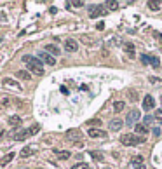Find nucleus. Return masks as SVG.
Here are the masks:
<instances>
[{"instance_id": "26", "label": "nucleus", "mask_w": 162, "mask_h": 169, "mask_svg": "<svg viewBox=\"0 0 162 169\" xmlns=\"http://www.w3.org/2000/svg\"><path fill=\"white\" fill-rule=\"evenodd\" d=\"M72 169H89V164L87 162H77L72 166Z\"/></svg>"}, {"instance_id": "7", "label": "nucleus", "mask_w": 162, "mask_h": 169, "mask_svg": "<svg viewBox=\"0 0 162 169\" xmlns=\"http://www.w3.org/2000/svg\"><path fill=\"white\" fill-rule=\"evenodd\" d=\"M124 120H120V119H112L110 120V124H108V127L112 129V131H120L122 127H124Z\"/></svg>"}, {"instance_id": "4", "label": "nucleus", "mask_w": 162, "mask_h": 169, "mask_svg": "<svg viewBox=\"0 0 162 169\" xmlns=\"http://www.w3.org/2000/svg\"><path fill=\"white\" fill-rule=\"evenodd\" d=\"M38 58H40L42 63H45V65H49V66H54V65H56V58L51 56V54L45 52V51H40V52H38Z\"/></svg>"}, {"instance_id": "31", "label": "nucleus", "mask_w": 162, "mask_h": 169, "mask_svg": "<svg viewBox=\"0 0 162 169\" xmlns=\"http://www.w3.org/2000/svg\"><path fill=\"white\" fill-rule=\"evenodd\" d=\"M87 124H89V127L91 126H98V127H99V126H101V120H99V119H92V120H89Z\"/></svg>"}, {"instance_id": "22", "label": "nucleus", "mask_w": 162, "mask_h": 169, "mask_svg": "<svg viewBox=\"0 0 162 169\" xmlns=\"http://www.w3.org/2000/svg\"><path fill=\"white\" fill-rule=\"evenodd\" d=\"M0 106H2V108H7V106H11V98H7V96H2V98H0Z\"/></svg>"}, {"instance_id": "3", "label": "nucleus", "mask_w": 162, "mask_h": 169, "mask_svg": "<svg viewBox=\"0 0 162 169\" xmlns=\"http://www.w3.org/2000/svg\"><path fill=\"white\" fill-rule=\"evenodd\" d=\"M2 86L4 87H7V89H12V91H18V93H21V84L19 82H16V80H12V78H4L2 80Z\"/></svg>"}, {"instance_id": "16", "label": "nucleus", "mask_w": 162, "mask_h": 169, "mask_svg": "<svg viewBox=\"0 0 162 169\" xmlns=\"http://www.w3.org/2000/svg\"><path fill=\"white\" fill-rule=\"evenodd\" d=\"M146 7H148L150 11H159V9H161V2L150 0V2H146Z\"/></svg>"}, {"instance_id": "23", "label": "nucleus", "mask_w": 162, "mask_h": 169, "mask_svg": "<svg viewBox=\"0 0 162 169\" xmlns=\"http://www.w3.org/2000/svg\"><path fill=\"white\" fill-rule=\"evenodd\" d=\"M105 5H107L110 11H117V9H119V2H115V0H108Z\"/></svg>"}, {"instance_id": "18", "label": "nucleus", "mask_w": 162, "mask_h": 169, "mask_svg": "<svg viewBox=\"0 0 162 169\" xmlns=\"http://www.w3.org/2000/svg\"><path fill=\"white\" fill-rule=\"evenodd\" d=\"M7 122H9V126H19V124H21V117H18V115H11Z\"/></svg>"}, {"instance_id": "30", "label": "nucleus", "mask_w": 162, "mask_h": 169, "mask_svg": "<svg viewBox=\"0 0 162 169\" xmlns=\"http://www.w3.org/2000/svg\"><path fill=\"white\" fill-rule=\"evenodd\" d=\"M38 129H40V126H38V124H35V126H32V127L28 129V131H30V136H33L35 132H38Z\"/></svg>"}, {"instance_id": "33", "label": "nucleus", "mask_w": 162, "mask_h": 169, "mask_svg": "<svg viewBox=\"0 0 162 169\" xmlns=\"http://www.w3.org/2000/svg\"><path fill=\"white\" fill-rule=\"evenodd\" d=\"M152 132H153V136H161V134H162V131L159 129V127H153V129H152Z\"/></svg>"}, {"instance_id": "12", "label": "nucleus", "mask_w": 162, "mask_h": 169, "mask_svg": "<svg viewBox=\"0 0 162 169\" xmlns=\"http://www.w3.org/2000/svg\"><path fill=\"white\" fill-rule=\"evenodd\" d=\"M101 14H103V7H101V5H94V7L89 11L91 18H98V16H101Z\"/></svg>"}, {"instance_id": "29", "label": "nucleus", "mask_w": 162, "mask_h": 169, "mask_svg": "<svg viewBox=\"0 0 162 169\" xmlns=\"http://www.w3.org/2000/svg\"><path fill=\"white\" fill-rule=\"evenodd\" d=\"M127 98H129L131 101H136V99H138V93H136V91H129V93H127Z\"/></svg>"}, {"instance_id": "27", "label": "nucleus", "mask_w": 162, "mask_h": 169, "mask_svg": "<svg viewBox=\"0 0 162 169\" xmlns=\"http://www.w3.org/2000/svg\"><path fill=\"white\" fill-rule=\"evenodd\" d=\"M124 49H126V52L129 56H134V45H132V44H126Z\"/></svg>"}, {"instance_id": "5", "label": "nucleus", "mask_w": 162, "mask_h": 169, "mask_svg": "<svg viewBox=\"0 0 162 169\" xmlns=\"http://www.w3.org/2000/svg\"><path fill=\"white\" fill-rule=\"evenodd\" d=\"M65 51H68V52H77V51H78V44H77V40L66 38V40H65Z\"/></svg>"}, {"instance_id": "32", "label": "nucleus", "mask_w": 162, "mask_h": 169, "mask_svg": "<svg viewBox=\"0 0 162 169\" xmlns=\"http://www.w3.org/2000/svg\"><path fill=\"white\" fill-rule=\"evenodd\" d=\"M150 58H152V56H146V54H143V56H141V61H143L145 65H148V63H150Z\"/></svg>"}, {"instance_id": "25", "label": "nucleus", "mask_w": 162, "mask_h": 169, "mask_svg": "<svg viewBox=\"0 0 162 169\" xmlns=\"http://www.w3.org/2000/svg\"><path fill=\"white\" fill-rule=\"evenodd\" d=\"M66 138H68V140H80V132L78 131H68Z\"/></svg>"}, {"instance_id": "39", "label": "nucleus", "mask_w": 162, "mask_h": 169, "mask_svg": "<svg viewBox=\"0 0 162 169\" xmlns=\"http://www.w3.org/2000/svg\"><path fill=\"white\" fill-rule=\"evenodd\" d=\"M161 103H162V98H161Z\"/></svg>"}, {"instance_id": "19", "label": "nucleus", "mask_w": 162, "mask_h": 169, "mask_svg": "<svg viewBox=\"0 0 162 169\" xmlns=\"http://www.w3.org/2000/svg\"><path fill=\"white\" fill-rule=\"evenodd\" d=\"M124 106H126V103H124V101H115V103H113V112H115V113L122 112V110H124Z\"/></svg>"}, {"instance_id": "36", "label": "nucleus", "mask_w": 162, "mask_h": 169, "mask_svg": "<svg viewBox=\"0 0 162 169\" xmlns=\"http://www.w3.org/2000/svg\"><path fill=\"white\" fill-rule=\"evenodd\" d=\"M152 120H153V119H152V117H145V126H148V124H150V122H152Z\"/></svg>"}, {"instance_id": "35", "label": "nucleus", "mask_w": 162, "mask_h": 169, "mask_svg": "<svg viewBox=\"0 0 162 169\" xmlns=\"http://www.w3.org/2000/svg\"><path fill=\"white\" fill-rule=\"evenodd\" d=\"M155 117H157V119H161V120H162V108H159V110L155 112Z\"/></svg>"}, {"instance_id": "11", "label": "nucleus", "mask_w": 162, "mask_h": 169, "mask_svg": "<svg viewBox=\"0 0 162 169\" xmlns=\"http://www.w3.org/2000/svg\"><path fill=\"white\" fill-rule=\"evenodd\" d=\"M45 52H49L51 56H59V54H61V51H59V49H58V45H54V44L45 45Z\"/></svg>"}, {"instance_id": "9", "label": "nucleus", "mask_w": 162, "mask_h": 169, "mask_svg": "<svg viewBox=\"0 0 162 169\" xmlns=\"http://www.w3.org/2000/svg\"><path fill=\"white\" fill-rule=\"evenodd\" d=\"M91 138H105L107 136V132L103 131V129H99V127H89V131H87Z\"/></svg>"}, {"instance_id": "40", "label": "nucleus", "mask_w": 162, "mask_h": 169, "mask_svg": "<svg viewBox=\"0 0 162 169\" xmlns=\"http://www.w3.org/2000/svg\"><path fill=\"white\" fill-rule=\"evenodd\" d=\"M105 169H110V168H105Z\"/></svg>"}, {"instance_id": "1", "label": "nucleus", "mask_w": 162, "mask_h": 169, "mask_svg": "<svg viewBox=\"0 0 162 169\" xmlns=\"http://www.w3.org/2000/svg\"><path fill=\"white\" fill-rule=\"evenodd\" d=\"M23 61L28 63L26 65V70L30 73H35V75H44V68H42V61L38 58L32 56V54H24L23 56Z\"/></svg>"}, {"instance_id": "17", "label": "nucleus", "mask_w": 162, "mask_h": 169, "mask_svg": "<svg viewBox=\"0 0 162 169\" xmlns=\"http://www.w3.org/2000/svg\"><path fill=\"white\" fill-rule=\"evenodd\" d=\"M54 153H56V155H58L61 160H66V159H70V152H66V150L61 152V150H56V148H54Z\"/></svg>"}, {"instance_id": "13", "label": "nucleus", "mask_w": 162, "mask_h": 169, "mask_svg": "<svg viewBox=\"0 0 162 169\" xmlns=\"http://www.w3.org/2000/svg\"><path fill=\"white\" fill-rule=\"evenodd\" d=\"M11 160H14V152H9L7 155H4V157L0 159V166H7Z\"/></svg>"}, {"instance_id": "24", "label": "nucleus", "mask_w": 162, "mask_h": 169, "mask_svg": "<svg viewBox=\"0 0 162 169\" xmlns=\"http://www.w3.org/2000/svg\"><path fill=\"white\" fill-rule=\"evenodd\" d=\"M150 65H152L155 70H159V68H161V61H159V58L152 56V58H150Z\"/></svg>"}, {"instance_id": "10", "label": "nucleus", "mask_w": 162, "mask_h": 169, "mask_svg": "<svg viewBox=\"0 0 162 169\" xmlns=\"http://www.w3.org/2000/svg\"><path fill=\"white\" fill-rule=\"evenodd\" d=\"M26 138H30V131H28V129H21L19 132L12 134V140H14V141H23V140H26Z\"/></svg>"}, {"instance_id": "14", "label": "nucleus", "mask_w": 162, "mask_h": 169, "mask_svg": "<svg viewBox=\"0 0 162 169\" xmlns=\"http://www.w3.org/2000/svg\"><path fill=\"white\" fill-rule=\"evenodd\" d=\"M16 78H23V80H30L32 78V73L28 70H18L16 72Z\"/></svg>"}, {"instance_id": "34", "label": "nucleus", "mask_w": 162, "mask_h": 169, "mask_svg": "<svg viewBox=\"0 0 162 169\" xmlns=\"http://www.w3.org/2000/svg\"><path fill=\"white\" fill-rule=\"evenodd\" d=\"M70 5H73V7H82V5H84V2H80V0H77V2H72Z\"/></svg>"}, {"instance_id": "6", "label": "nucleus", "mask_w": 162, "mask_h": 169, "mask_svg": "<svg viewBox=\"0 0 162 169\" xmlns=\"http://www.w3.org/2000/svg\"><path fill=\"white\" fill-rule=\"evenodd\" d=\"M153 106H155V99H153L150 94H146V96L143 98V108H145V112L153 110Z\"/></svg>"}, {"instance_id": "20", "label": "nucleus", "mask_w": 162, "mask_h": 169, "mask_svg": "<svg viewBox=\"0 0 162 169\" xmlns=\"http://www.w3.org/2000/svg\"><path fill=\"white\" fill-rule=\"evenodd\" d=\"M33 153H35V148H33V147H26V148L21 150V157H30V155H33Z\"/></svg>"}, {"instance_id": "28", "label": "nucleus", "mask_w": 162, "mask_h": 169, "mask_svg": "<svg viewBox=\"0 0 162 169\" xmlns=\"http://www.w3.org/2000/svg\"><path fill=\"white\" fill-rule=\"evenodd\" d=\"M141 160H143L141 157H134V159H131V166H134V168L136 166H141Z\"/></svg>"}, {"instance_id": "15", "label": "nucleus", "mask_w": 162, "mask_h": 169, "mask_svg": "<svg viewBox=\"0 0 162 169\" xmlns=\"http://www.w3.org/2000/svg\"><path fill=\"white\" fill-rule=\"evenodd\" d=\"M134 132H136V134H146V132H148V127H146L145 124H136V126H134Z\"/></svg>"}, {"instance_id": "21", "label": "nucleus", "mask_w": 162, "mask_h": 169, "mask_svg": "<svg viewBox=\"0 0 162 169\" xmlns=\"http://www.w3.org/2000/svg\"><path fill=\"white\" fill-rule=\"evenodd\" d=\"M91 157H92L94 160H98V162H103V160H105V155H103L101 152H91Z\"/></svg>"}, {"instance_id": "37", "label": "nucleus", "mask_w": 162, "mask_h": 169, "mask_svg": "<svg viewBox=\"0 0 162 169\" xmlns=\"http://www.w3.org/2000/svg\"><path fill=\"white\" fill-rule=\"evenodd\" d=\"M132 169H145V166L141 164V166H136V168H132Z\"/></svg>"}, {"instance_id": "2", "label": "nucleus", "mask_w": 162, "mask_h": 169, "mask_svg": "<svg viewBox=\"0 0 162 169\" xmlns=\"http://www.w3.org/2000/svg\"><path fill=\"white\" fill-rule=\"evenodd\" d=\"M143 141H145L143 136H138V134H132V132L120 136V143L126 145V147H134V145H140V143H143Z\"/></svg>"}, {"instance_id": "38", "label": "nucleus", "mask_w": 162, "mask_h": 169, "mask_svg": "<svg viewBox=\"0 0 162 169\" xmlns=\"http://www.w3.org/2000/svg\"><path fill=\"white\" fill-rule=\"evenodd\" d=\"M2 138H4V131H2V129H0V140H2Z\"/></svg>"}, {"instance_id": "8", "label": "nucleus", "mask_w": 162, "mask_h": 169, "mask_svg": "<svg viewBox=\"0 0 162 169\" xmlns=\"http://www.w3.org/2000/svg\"><path fill=\"white\" fill-rule=\"evenodd\" d=\"M140 119V112L138 110H131V112L127 113V119H126V124L127 126H132V124H136V120Z\"/></svg>"}]
</instances>
